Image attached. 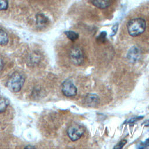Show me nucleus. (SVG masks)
Masks as SVG:
<instances>
[{
    "instance_id": "1a4fd4ad",
    "label": "nucleus",
    "mask_w": 149,
    "mask_h": 149,
    "mask_svg": "<svg viewBox=\"0 0 149 149\" xmlns=\"http://www.w3.org/2000/svg\"><path fill=\"white\" fill-rule=\"evenodd\" d=\"M48 19L42 14H38L37 15V24L40 27H42L48 23Z\"/></svg>"
},
{
    "instance_id": "4468645a",
    "label": "nucleus",
    "mask_w": 149,
    "mask_h": 149,
    "mask_svg": "<svg viewBox=\"0 0 149 149\" xmlns=\"http://www.w3.org/2000/svg\"><path fill=\"white\" fill-rule=\"evenodd\" d=\"M106 35H107L106 31L101 32V34L97 38V41L99 42H104V40H105V37H106Z\"/></svg>"
},
{
    "instance_id": "6e6552de",
    "label": "nucleus",
    "mask_w": 149,
    "mask_h": 149,
    "mask_svg": "<svg viewBox=\"0 0 149 149\" xmlns=\"http://www.w3.org/2000/svg\"><path fill=\"white\" fill-rule=\"evenodd\" d=\"M98 97L94 94H90L86 98V102L90 105H95L98 102Z\"/></svg>"
},
{
    "instance_id": "dca6fc26",
    "label": "nucleus",
    "mask_w": 149,
    "mask_h": 149,
    "mask_svg": "<svg viewBox=\"0 0 149 149\" xmlns=\"http://www.w3.org/2000/svg\"><path fill=\"white\" fill-rule=\"evenodd\" d=\"M118 23H116L112 27V33L111 34V36H113L116 34V33L118 30Z\"/></svg>"
},
{
    "instance_id": "2eb2a0df",
    "label": "nucleus",
    "mask_w": 149,
    "mask_h": 149,
    "mask_svg": "<svg viewBox=\"0 0 149 149\" xmlns=\"http://www.w3.org/2000/svg\"><path fill=\"white\" fill-rule=\"evenodd\" d=\"M127 143V141L126 140H121L116 146L114 147L115 148H122L123 146Z\"/></svg>"
},
{
    "instance_id": "ddd939ff",
    "label": "nucleus",
    "mask_w": 149,
    "mask_h": 149,
    "mask_svg": "<svg viewBox=\"0 0 149 149\" xmlns=\"http://www.w3.org/2000/svg\"><path fill=\"white\" fill-rule=\"evenodd\" d=\"M8 7V0H0V10H6Z\"/></svg>"
},
{
    "instance_id": "6ab92c4d",
    "label": "nucleus",
    "mask_w": 149,
    "mask_h": 149,
    "mask_svg": "<svg viewBox=\"0 0 149 149\" xmlns=\"http://www.w3.org/2000/svg\"><path fill=\"white\" fill-rule=\"evenodd\" d=\"M3 67V62L2 58L0 57V71L2 69Z\"/></svg>"
},
{
    "instance_id": "7ed1b4c3",
    "label": "nucleus",
    "mask_w": 149,
    "mask_h": 149,
    "mask_svg": "<svg viewBox=\"0 0 149 149\" xmlns=\"http://www.w3.org/2000/svg\"><path fill=\"white\" fill-rule=\"evenodd\" d=\"M71 62L76 66L80 65L84 60V54L80 48L74 47L71 49L69 53Z\"/></svg>"
},
{
    "instance_id": "a211bd4d",
    "label": "nucleus",
    "mask_w": 149,
    "mask_h": 149,
    "mask_svg": "<svg viewBox=\"0 0 149 149\" xmlns=\"http://www.w3.org/2000/svg\"><path fill=\"white\" fill-rule=\"evenodd\" d=\"M143 118V116H140V117H139V118H132V119H131L129 120V122H134L137 121V120H139V119H141V118Z\"/></svg>"
},
{
    "instance_id": "20e7f679",
    "label": "nucleus",
    "mask_w": 149,
    "mask_h": 149,
    "mask_svg": "<svg viewBox=\"0 0 149 149\" xmlns=\"http://www.w3.org/2000/svg\"><path fill=\"white\" fill-rule=\"evenodd\" d=\"M77 88L70 79L64 81L62 84V92L66 97H73L77 94Z\"/></svg>"
},
{
    "instance_id": "39448f33",
    "label": "nucleus",
    "mask_w": 149,
    "mask_h": 149,
    "mask_svg": "<svg viewBox=\"0 0 149 149\" xmlns=\"http://www.w3.org/2000/svg\"><path fill=\"white\" fill-rule=\"evenodd\" d=\"M84 132L83 127L79 125H73L68 129L67 134L72 141H74L81 137Z\"/></svg>"
},
{
    "instance_id": "423d86ee",
    "label": "nucleus",
    "mask_w": 149,
    "mask_h": 149,
    "mask_svg": "<svg viewBox=\"0 0 149 149\" xmlns=\"http://www.w3.org/2000/svg\"><path fill=\"white\" fill-rule=\"evenodd\" d=\"M140 58V50L136 46L132 47L128 51L127 58L130 62H136Z\"/></svg>"
},
{
    "instance_id": "f3484780",
    "label": "nucleus",
    "mask_w": 149,
    "mask_h": 149,
    "mask_svg": "<svg viewBox=\"0 0 149 149\" xmlns=\"http://www.w3.org/2000/svg\"><path fill=\"white\" fill-rule=\"evenodd\" d=\"M147 146H149V139H147L144 143H141L140 148H143Z\"/></svg>"
},
{
    "instance_id": "f03ea898",
    "label": "nucleus",
    "mask_w": 149,
    "mask_h": 149,
    "mask_svg": "<svg viewBox=\"0 0 149 149\" xmlns=\"http://www.w3.org/2000/svg\"><path fill=\"white\" fill-rule=\"evenodd\" d=\"M24 80L25 79L23 74L19 72H15L8 79L6 86L10 91L17 93L22 88Z\"/></svg>"
},
{
    "instance_id": "0eeeda50",
    "label": "nucleus",
    "mask_w": 149,
    "mask_h": 149,
    "mask_svg": "<svg viewBox=\"0 0 149 149\" xmlns=\"http://www.w3.org/2000/svg\"><path fill=\"white\" fill-rule=\"evenodd\" d=\"M93 4L99 9H105L108 8L110 4V0H92Z\"/></svg>"
},
{
    "instance_id": "9d476101",
    "label": "nucleus",
    "mask_w": 149,
    "mask_h": 149,
    "mask_svg": "<svg viewBox=\"0 0 149 149\" xmlns=\"http://www.w3.org/2000/svg\"><path fill=\"white\" fill-rule=\"evenodd\" d=\"M8 42V36L2 29H0V45H5Z\"/></svg>"
},
{
    "instance_id": "f8f14e48",
    "label": "nucleus",
    "mask_w": 149,
    "mask_h": 149,
    "mask_svg": "<svg viewBox=\"0 0 149 149\" xmlns=\"http://www.w3.org/2000/svg\"><path fill=\"white\" fill-rule=\"evenodd\" d=\"M67 37L71 41H75L79 38V34L73 31H67L65 32Z\"/></svg>"
},
{
    "instance_id": "f257e3e1",
    "label": "nucleus",
    "mask_w": 149,
    "mask_h": 149,
    "mask_svg": "<svg viewBox=\"0 0 149 149\" xmlns=\"http://www.w3.org/2000/svg\"><path fill=\"white\" fill-rule=\"evenodd\" d=\"M146 27V21L140 17L132 19L127 24L128 33L132 37H136L141 34L145 31Z\"/></svg>"
},
{
    "instance_id": "9b49d317",
    "label": "nucleus",
    "mask_w": 149,
    "mask_h": 149,
    "mask_svg": "<svg viewBox=\"0 0 149 149\" xmlns=\"http://www.w3.org/2000/svg\"><path fill=\"white\" fill-rule=\"evenodd\" d=\"M9 105L8 100L3 97H0V113L5 111Z\"/></svg>"
},
{
    "instance_id": "aec40b11",
    "label": "nucleus",
    "mask_w": 149,
    "mask_h": 149,
    "mask_svg": "<svg viewBox=\"0 0 149 149\" xmlns=\"http://www.w3.org/2000/svg\"><path fill=\"white\" fill-rule=\"evenodd\" d=\"M148 109H149V107H148Z\"/></svg>"
}]
</instances>
